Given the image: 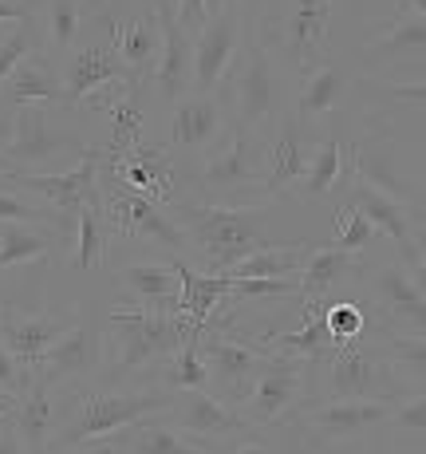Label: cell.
Segmentation results:
<instances>
[{
	"mask_svg": "<svg viewBox=\"0 0 426 454\" xmlns=\"http://www.w3.org/2000/svg\"><path fill=\"white\" fill-rule=\"evenodd\" d=\"M225 87H229V99H233V127H245V130H260L273 119L281 123L292 111V103H297L284 56L276 51V43H268L265 28L245 32V48H241Z\"/></svg>",
	"mask_w": 426,
	"mask_h": 454,
	"instance_id": "6da1fadb",
	"label": "cell"
},
{
	"mask_svg": "<svg viewBox=\"0 0 426 454\" xmlns=\"http://www.w3.org/2000/svg\"><path fill=\"white\" fill-rule=\"evenodd\" d=\"M174 222L182 225L186 241L210 261V273H229L237 261L253 257L265 249L260 241V217L273 202H245V206H221V202H174Z\"/></svg>",
	"mask_w": 426,
	"mask_h": 454,
	"instance_id": "7a4b0ae2",
	"label": "cell"
},
{
	"mask_svg": "<svg viewBox=\"0 0 426 454\" xmlns=\"http://www.w3.org/2000/svg\"><path fill=\"white\" fill-rule=\"evenodd\" d=\"M111 356V375H135L174 360L194 336V325L178 309H115L103 325Z\"/></svg>",
	"mask_w": 426,
	"mask_h": 454,
	"instance_id": "3957f363",
	"label": "cell"
},
{
	"mask_svg": "<svg viewBox=\"0 0 426 454\" xmlns=\"http://www.w3.org/2000/svg\"><path fill=\"white\" fill-rule=\"evenodd\" d=\"M312 383L324 399H399L403 375H399L395 360H391L383 336L379 344L368 340H347V344H332L320 360H312Z\"/></svg>",
	"mask_w": 426,
	"mask_h": 454,
	"instance_id": "277c9868",
	"label": "cell"
},
{
	"mask_svg": "<svg viewBox=\"0 0 426 454\" xmlns=\"http://www.w3.org/2000/svg\"><path fill=\"white\" fill-rule=\"evenodd\" d=\"M174 407L170 391H87V395L75 403V411L67 415L64 431L51 439V454L56 450H72L83 447V442H99L111 439V434L127 431V427L143 423L151 415H167Z\"/></svg>",
	"mask_w": 426,
	"mask_h": 454,
	"instance_id": "5b68a950",
	"label": "cell"
},
{
	"mask_svg": "<svg viewBox=\"0 0 426 454\" xmlns=\"http://www.w3.org/2000/svg\"><path fill=\"white\" fill-rule=\"evenodd\" d=\"M260 182H265V154H260L257 130L233 127L225 143H217L202 162V194H210L205 202H221V206H245L237 194H260ZM268 202V198H265Z\"/></svg>",
	"mask_w": 426,
	"mask_h": 454,
	"instance_id": "8992f818",
	"label": "cell"
},
{
	"mask_svg": "<svg viewBox=\"0 0 426 454\" xmlns=\"http://www.w3.org/2000/svg\"><path fill=\"white\" fill-rule=\"evenodd\" d=\"M8 170H32V174H51V166L64 159H83L87 143L75 130L59 127L43 107H24L12 111V138L4 151Z\"/></svg>",
	"mask_w": 426,
	"mask_h": 454,
	"instance_id": "52a82bcc",
	"label": "cell"
},
{
	"mask_svg": "<svg viewBox=\"0 0 426 454\" xmlns=\"http://www.w3.org/2000/svg\"><path fill=\"white\" fill-rule=\"evenodd\" d=\"M99 194H103V214L111 222V233L123 238H143V241H159L174 253H182L190 246L182 225L162 209L154 198H146L143 190H130L115 170L99 174Z\"/></svg>",
	"mask_w": 426,
	"mask_h": 454,
	"instance_id": "ba28073f",
	"label": "cell"
},
{
	"mask_svg": "<svg viewBox=\"0 0 426 454\" xmlns=\"http://www.w3.org/2000/svg\"><path fill=\"white\" fill-rule=\"evenodd\" d=\"M245 12H241L237 0L225 12L205 16V24L194 32V87L190 91H221L241 48H245Z\"/></svg>",
	"mask_w": 426,
	"mask_h": 454,
	"instance_id": "9c48e42d",
	"label": "cell"
},
{
	"mask_svg": "<svg viewBox=\"0 0 426 454\" xmlns=\"http://www.w3.org/2000/svg\"><path fill=\"white\" fill-rule=\"evenodd\" d=\"M99 174H103V151L99 146H87V154L72 170H51V174L4 170V178L16 182L20 194H36L56 209V214L75 217L87 202H99Z\"/></svg>",
	"mask_w": 426,
	"mask_h": 454,
	"instance_id": "30bf717a",
	"label": "cell"
},
{
	"mask_svg": "<svg viewBox=\"0 0 426 454\" xmlns=\"http://www.w3.org/2000/svg\"><path fill=\"white\" fill-rule=\"evenodd\" d=\"M371 304L391 325V332L426 336V285L411 261H387L371 273Z\"/></svg>",
	"mask_w": 426,
	"mask_h": 454,
	"instance_id": "8fae6325",
	"label": "cell"
},
{
	"mask_svg": "<svg viewBox=\"0 0 426 454\" xmlns=\"http://www.w3.org/2000/svg\"><path fill=\"white\" fill-rule=\"evenodd\" d=\"M202 360L210 368V391L221 403L237 407V411L253 395L260 372L268 368V356H260L229 336H217V332H202Z\"/></svg>",
	"mask_w": 426,
	"mask_h": 454,
	"instance_id": "7c38bea8",
	"label": "cell"
},
{
	"mask_svg": "<svg viewBox=\"0 0 426 454\" xmlns=\"http://www.w3.org/2000/svg\"><path fill=\"white\" fill-rule=\"evenodd\" d=\"M332 16L336 0H284L281 40H276L284 64H292L297 72H312V67L324 64Z\"/></svg>",
	"mask_w": 426,
	"mask_h": 454,
	"instance_id": "4fadbf2b",
	"label": "cell"
},
{
	"mask_svg": "<svg viewBox=\"0 0 426 454\" xmlns=\"http://www.w3.org/2000/svg\"><path fill=\"white\" fill-rule=\"evenodd\" d=\"M308 375H312V360H300V356H289V352L268 356V368L260 372L253 395L241 403V415L249 419V427L257 431V427L281 423L300 403Z\"/></svg>",
	"mask_w": 426,
	"mask_h": 454,
	"instance_id": "5bb4252c",
	"label": "cell"
},
{
	"mask_svg": "<svg viewBox=\"0 0 426 454\" xmlns=\"http://www.w3.org/2000/svg\"><path fill=\"white\" fill-rule=\"evenodd\" d=\"M304 431L320 442H347L391 423V399H320L300 415Z\"/></svg>",
	"mask_w": 426,
	"mask_h": 454,
	"instance_id": "9a60e30c",
	"label": "cell"
},
{
	"mask_svg": "<svg viewBox=\"0 0 426 454\" xmlns=\"http://www.w3.org/2000/svg\"><path fill=\"white\" fill-rule=\"evenodd\" d=\"M80 312H24L12 304H0V340L12 348V356L20 360V368L36 375L40 360L48 356V348L75 325Z\"/></svg>",
	"mask_w": 426,
	"mask_h": 454,
	"instance_id": "2e32d148",
	"label": "cell"
},
{
	"mask_svg": "<svg viewBox=\"0 0 426 454\" xmlns=\"http://www.w3.org/2000/svg\"><path fill=\"white\" fill-rule=\"evenodd\" d=\"M154 16H159V32H162L154 80H159L162 103H178L194 87V32L182 24L174 0H154Z\"/></svg>",
	"mask_w": 426,
	"mask_h": 454,
	"instance_id": "e0dca14e",
	"label": "cell"
},
{
	"mask_svg": "<svg viewBox=\"0 0 426 454\" xmlns=\"http://www.w3.org/2000/svg\"><path fill=\"white\" fill-rule=\"evenodd\" d=\"M221 130H225V103L217 99V91L213 95L186 91L170 107L167 146L182 154H202V151H213Z\"/></svg>",
	"mask_w": 426,
	"mask_h": 454,
	"instance_id": "ac0fdd59",
	"label": "cell"
},
{
	"mask_svg": "<svg viewBox=\"0 0 426 454\" xmlns=\"http://www.w3.org/2000/svg\"><path fill=\"white\" fill-rule=\"evenodd\" d=\"M59 72H64V103H87L95 91H103L107 83H119V80L135 83L127 72V64H123V56L115 51L111 40L107 43L95 40V43L75 48L72 56L59 64ZM135 87H143V83H135Z\"/></svg>",
	"mask_w": 426,
	"mask_h": 454,
	"instance_id": "d6986e66",
	"label": "cell"
},
{
	"mask_svg": "<svg viewBox=\"0 0 426 454\" xmlns=\"http://www.w3.org/2000/svg\"><path fill=\"white\" fill-rule=\"evenodd\" d=\"M103 356H107V336H103V328L95 325L87 312H80L75 325L48 348V356H43L36 368V380L59 383V380H67V375H83V372L99 368Z\"/></svg>",
	"mask_w": 426,
	"mask_h": 454,
	"instance_id": "ffe728a7",
	"label": "cell"
},
{
	"mask_svg": "<svg viewBox=\"0 0 426 454\" xmlns=\"http://www.w3.org/2000/svg\"><path fill=\"white\" fill-rule=\"evenodd\" d=\"M174 419L182 434H194V439L217 442V439H229V434H249V419L237 411V407L221 403L213 391H178L174 395V407L167 411Z\"/></svg>",
	"mask_w": 426,
	"mask_h": 454,
	"instance_id": "44dd1931",
	"label": "cell"
},
{
	"mask_svg": "<svg viewBox=\"0 0 426 454\" xmlns=\"http://www.w3.org/2000/svg\"><path fill=\"white\" fill-rule=\"evenodd\" d=\"M312 151H316V146H308V138H304V123L289 111V115L276 123V138L265 151V182H260V194H265L268 202H276L281 194L297 190L304 170H308V162H312Z\"/></svg>",
	"mask_w": 426,
	"mask_h": 454,
	"instance_id": "7402d4cb",
	"label": "cell"
},
{
	"mask_svg": "<svg viewBox=\"0 0 426 454\" xmlns=\"http://www.w3.org/2000/svg\"><path fill=\"white\" fill-rule=\"evenodd\" d=\"M103 170H115L130 190H143L154 202L159 198H170L174 202V174H178V166L170 159V146L138 143V146H130L123 159H115V162L103 159Z\"/></svg>",
	"mask_w": 426,
	"mask_h": 454,
	"instance_id": "603a6c76",
	"label": "cell"
},
{
	"mask_svg": "<svg viewBox=\"0 0 426 454\" xmlns=\"http://www.w3.org/2000/svg\"><path fill=\"white\" fill-rule=\"evenodd\" d=\"M0 99L8 111H24V107H40V103H64V72L48 51H32L20 67L4 80Z\"/></svg>",
	"mask_w": 426,
	"mask_h": 454,
	"instance_id": "cb8c5ba5",
	"label": "cell"
},
{
	"mask_svg": "<svg viewBox=\"0 0 426 454\" xmlns=\"http://www.w3.org/2000/svg\"><path fill=\"white\" fill-rule=\"evenodd\" d=\"M347 206L363 209V214L376 222V230L403 249V261H414L419 246H414V214H411V206L395 202L391 194L376 190L371 182H363V178L352 182V190H347Z\"/></svg>",
	"mask_w": 426,
	"mask_h": 454,
	"instance_id": "d4e9b609",
	"label": "cell"
},
{
	"mask_svg": "<svg viewBox=\"0 0 426 454\" xmlns=\"http://www.w3.org/2000/svg\"><path fill=\"white\" fill-rule=\"evenodd\" d=\"M352 170H355V178L371 182V186L383 190V194H391L395 202H403V206L419 202V186H414V182L399 170V154H395V146H391L387 138H383V143H379V138L352 143Z\"/></svg>",
	"mask_w": 426,
	"mask_h": 454,
	"instance_id": "484cf974",
	"label": "cell"
},
{
	"mask_svg": "<svg viewBox=\"0 0 426 454\" xmlns=\"http://www.w3.org/2000/svg\"><path fill=\"white\" fill-rule=\"evenodd\" d=\"M111 43L123 56L127 72L135 83H146V75H154L159 67V51H162V32H159V16H135V20H107Z\"/></svg>",
	"mask_w": 426,
	"mask_h": 454,
	"instance_id": "4316f807",
	"label": "cell"
},
{
	"mask_svg": "<svg viewBox=\"0 0 426 454\" xmlns=\"http://www.w3.org/2000/svg\"><path fill=\"white\" fill-rule=\"evenodd\" d=\"M347 95V72L332 59H324L320 67L304 72V80L297 83V103H292V115L300 123H320V119L336 115L344 107Z\"/></svg>",
	"mask_w": 426,
	"mask_h": 454,
	"instance_id": "83f0119b",
	"label": "cell"
},
{
	"mask_svg": "<svg viewBox=\"0 0 426 454\" xmlns=\"http://www.w3.org/2000/svg\"><path fill=\"white\" fill-rule=\"evenodd\" d=\"M363 56L371 64H407V59H422L426 56V20H419L414 12L399 8L395 16L368 40Z\"/></svg>",
	"mask_w": 426,
	"mask_h": 454,
	"instance_id": "f1b7e54d",
	"label": "cell"
},
{
	"mask_svg": "<svg viewBox=\"0 0 426 454\" xmlns=\"http://www.w3.org/2000/svg\"><path fill=\"white\" fill-rule=\"evenodd\" d=\"M355 273H360L355 253L336 249V246H316V249H308V257H304L297 293L304 296V304H324V296Z\"/></svg>",
	"mask_w": 426,
	"mask_h": 454,
	"instance_id": "f546056e",
	"label": "cell"
},
{
	"mask_svg": "<svg viewBox=\"0 0 426 454\" xmlns=\"http://www.w3.org/2000/svg\"><path fill=\"white\" fill-rule=\"evenodd\" d=\"M178 277H182V296H178V312L194 325V332H210L217 301L233 293V277L225 273H194L186 261H178Z\"/></svg>",
	"mask_w": 426,
	"mask_h": 454,
	"instance_id": "4dcf8cb0",
	"label": "cell"
},
{
	"mask_svg": "<svg viewBox=\"0 0 426 454\" xmlns=\"http://www.w3.org/2000/svg\"><path fill=\"white\" fill-rule=\"evenodd\" d=\"M119 285L130 293V301L143 309H178L182 277L174 265H154V261H135L119 269Z\"/></svg>",
	"mask_w": 426,
	"mask_h": 454,
	"instance_id": "1f68e13d",
	"label": "cell"
},
{
	"mask_svg": "<svg viewBox=\"0 0 426 454\" xmlns=\"http://www.w3.org/2000/svg\"><path fill=\"white\" fill-rule=\"evenodd\" d=\"M51 383H43L32 375V383L24 387V399H16L12 407V427L20 431V439L28 442L32 454H48L51 439H56V407H51V395H48Z\"/></svg>",
	"mask_w": 426,
	"mask_h": 454,
	"instance_id": "d6a6232c",
	"label": "cell"
},
{
	"mask_svg": "<svg viewBox=\"0 0 426 454\" xmlns=\"http://www.w3.org/2000/svg\"><path fill=\"white\" fill-rule=\"evenodd\" d=\"M87 20V0H43L40 40L51 59H67L75 51V40Z\"/></svg>",
	"mask_w": 426,
	"mask_h": 454,
	"instance_id": "836d02e7",
	"label": "cell"
},
{
	"mask_svg": "<svg viewBox=\"0 0 426 454\" xmlns=\"http://www.w3.org/2000/svg\"><path fill=\"white\" fill-rule=\"evenodd\" d=\"M347 159H352V146H344V138H336V135L320 138L316 151H312L308 170H304L300 186L292 190V194H297V198H308V202H320V198H328V194L336 190V182H340Z\"/></svg>",
	"mask_w": 426,
	"mask_h": 454,
	"instance_id": "e575fe53",
	"label": "cell"
},
{
	"mask_svg": "<svg viewBox=\"0 0 426 454\" xmlns=\"http://www.w3.org/2000/svg\"><path fill=\"white\" fill-rule=\"evenodd\" d=\"M268 344H273L276 352L300 356V360H320V356L336 344L332 328H328V309H324V304H304V320H300V325L289 328V332L268 336Z\"/></svg>",
	"mask_w": 426,
	"mask_h": 454,
	"instance_id": "d590c367",
	"label": "cell"
},
{
	"mask_svg": "<svg viewBox=\"0 0 426 454\" xmlns=\"http://www.w3.org/2000/svg\"><path fill=\"white\" fill-rule=\"evenodd\" d=\"M72 233H75L72 265L87 273V269L99 265L103 249H107V241H111V222H107V214H103V194H99V202H87L80 214L72 217Z\"/></svg>",
	"mask_w": 426,
	"mask_h": 454,
	"instance_id": "8d00e7d4",
	"label": "cell"
},
{
	"mask_svg": "<svg viewBox=\"0 0 426 454\" xmlns=\"http://www.w3.org/2000/svg\"><path fill=\"white\" fill-rule=\"evenodd\" d=\"M127 454H210L202 442H190L178 427L143 419L127 431Z\"/></svg>",
	"mask_w": 426,
	"mask_h": 454,
	"instance_id": "74e56055",
	"label": "cell"
},
{
	"mask_svg": "<svg viewBox=\"0 0 426 454\" xmlns=\"http://www.w3.org/2000/svg\"><path fill=\"white\" fill-rule=\"evenodd\" d=\"M159 380L162 391H170V395H178V391H210V368L202 360V332H194L190 344L174 360H167Z\"/></svg>",
	"mask_w": 426,
	"mask_h": 454,
	"instance_id": "f35d334b",
	"label": "cell"
},
{
	"mask_svg": "<svg viewBox=\"0 0 426 454\" xmlns=\"http://www.w3.org/2000/svg\"><path fill=\"white\" fill-rule=\"evenodd\" d=\"M304 257H308L304 246L260 249V253H253V257L237 261L225 277H233V281H249V277H273V281H284V277H292L297 269H304Z\"/></svg>",
	"mask_w": 426,
	"mask_h": 454,
	"instance_id": "ab89813d",
	"label": "cell"
},
{
	"mask_svg": "<svg viewBox=\"0 0 426 454\" xmlns=\"http://www.w3.org/2000/svg\"><path fill=\"white\" fill-rule=\"evenodd\" d=\"M51 253V238L36 233V225H0V273L12 265H32Z\"/></svg>",
	"mask_w": 426,
	"mask_h": 454,
	"instance_id": "60d3db41",
	"label": "cell"
},
{
	"mask_svg": "<svg viewBox=\"0 0 426 454\" xmlns=\"http://www.w3.org/2000/svg\"><path fill=\"white\" fill-rule=\"evenodd\" d=\"M391 360H395L399 375L407 383H414L419 391H426V336H407V332H387L383 336Z\"/></svg>",
	"mask_w": 426,
	"mask_h": 454,
	"instance_id": "b9f144b4",
	"label": "cell"
},
{
	"mask_svg": "<svg viewBox=\"0 0 426 454\" xmlns=\"http://www.w3.org/2000/svg\"><path fill=\"white\" fill-rule=\"evenodd\" d=\"M391 434L395 442L407 439H426V391H411V395H399L391 403Z\"/></svg>",
	"mask_w": 426,
	"mask_h": 454,
	"instance_id": "7bdbcfd3",
	"label": "cell"
},
{
	"mask_svg": "<svg viewBox=\"0 0 426 454\" xmlns=\"http://www.w3.org/2000/svg\"><path fill=\"white\" fill-rule=\"evenodd\" d=\"M32 51H40V28L32 20L28 24H16L12 32H4V36H0V87H4V80L32 56Z\"/></svg>",
	"mask_w": 426,
	"mask_h": 454,
	"instance_id": "ee69618b",
	"label": "cell"
},
{
	"mask_svg": "<svg viewBox=\"0 0 426 454\" xmlns=\"http://www.w3.org/2000/svg\"><path fill=\"white\" fill-rule=\"evenodd\" d=\"M376 222H371L363 209H355V206H347L340 209V217H336V233H332V246L336 249H347V253H360V249H368L371 246V238H376Z\"/></svg>",
	"mask_w": 426,
	"mask_h": 454,
	"instance_id": "f6af8a7d",
	"label": "cell"
},
{
	"mask_svg": "<svg viewBox=\"0 0 426 454\" xmlns=\"http://www.w3.org/2000/svg\"><path fill=\"white\" fill-rule=\"evenodd\" d=\"M8 222H16V225H51V222L64 225L67 217L56 214V209H36L24 194H12V190L0 186V225H8Z\"/></svg>",
	"mask_w": 426,
	"mask_h": 454,
	"instance_id": "bcb514c9",
	"label": "cell"
},
{
	"mask_svg": "<svg viewBox=\"0 0 426 454\" xmlns=\"http://www.w3.org/2000/svg\"><path fill=\"white\" fill-rule=\"evenodd\" d=\"M328 328H332V340L336 344H347V340H360L368 332V312L360 304L344 301V304H332L328 309Z\"/></svg>",
	"mask_w": 426,
	"mask_h": 454,
	"instance_id": "7dc6e473",
	"label": "cell"
},
{
	"mask_svg": "<svg viewBox=\"0 0 426 454\" xmlns=\"http://www.w3.org/2000/svg\"><path fill=\"white\" fill-rule=\"evenodd\" d=\"M383 107H426V80L419 83H368Z\"/></svg>",
	"mask_w": 426,
	"mask_h": 454,
	"instance_id": "c3c4849f",
	"label": "cell"
},
{
	"mask_svg": "<svg viewBox=\"0 0 426 454\" xmlns=\"http://www.w3.org/2000/svg\"><path fill=\"white\" fill-rule=\"evenodd\" d=\"M28 383H32V375L20 368V360L12 356V348H8L4 340H0V391L16 399L24 387H28Z\"/></svg>",
	"mask_w": 426,
	"mask_h": 454,
	"instance_id": "681fc988",
	"label": "cell"
},
{
	"mask_svg": "<svg viewBox=\"0 0 426 454\" xmlns=\"http://www.w3.org/2000/svg\"><path fill=\"white\" fill-rule=\"evenodd\" d=\"M127 431L111 434V439H99V442H83V447H72V450H56V454H127Z\"/></svg>",
	"mask_w": 426,
	"mask_h": 454,
	"instance_id": "f907efd6",
	"label": "cell"
},
{
	"mask_svg": "<svg viewBox=\"0 0 426 454\" xmlns=\"http://www.w3.org/2000/svg\"><path fill=\"white\" fill-rule=\"evenodd\" d=\"M32 8L36 0H0V24H28L32 20Z\"/></svg>",
	"mask_w": 426,
	"mask_h": 454,
	"instance_id": "816d5d0a",
	"label": "cell"
},
{
	"mask_svg": "<svg viewBox=\"0 0 426 454\" xmlns=\"http://www.w3.org/2000/svg\"><path fill=\"white\" fill-rule=\"evenodd\" d=\"M8 415H12V411H8ZM8 415L0 419V454H32L28 442L20 439V431L12 427V419H8Z\"/></svg>",
	"mask_w": 426,
	"mask_h": 454,
	"instance_id": "f5cc1de1",
	"label": "cell"
},
{
	"mask_svg": "<svg viewBox=\"0 0 426 454\" xmlns=\"http://www.w3.org/2000/svg\"><path fill=\"white\" fill-rule=\"evenodd\" d=\"M178 16L190 32H198L205 24V0H178Z\"/></svg>",
	"mask_w": 426,
	"mask_h": 454,
	"instance_id": "db71d44e",
	"label": "cell"
},
{
	"mask_svg": "<svg viewBox=\"0 0 426 454\" xmlns=\"http://www.w3.org/2000/svg\"><path fill=\"white\" fill-rule=\"evenodd\" d=\"M225 454H273V447H268L265 439H257V434L249 431V434H241V442H237V447H229Z\"/></svg>",
	"mask_w": 426,
	"mask_h": 454,
	"instance_id": "11a10c76",
	"label": "cell"
},
{
	"mask_svg": "<svg viewBox=\"0 0 426 454\" xmlns=\"http://www.w3.org/2000/svg\"><path fill=\"white\" fill-rule=\"evenodd\" d=\"M411 265H414V273H419V281L426 285V246H422L419 253H414V261H411Z\"/></svg>",
	"mask_w": 426,
	"mask_h": 454,
	"instance_id": "9f6ffc18",
	"label": "cell"
},
{
	"mask_svg": "<svg viewBox=\"0 0 426 454\" xmlns=\"http://www.w3.org/2000/svg\"><path fill=\"white\" fill-rule=\"evenodd\" d=\"M8 138H12V119L8 115H0V151L8 146Z\"/></svg>",
	"mask_w": 426,
	"mask_h": 454,
	"instance_id": "6f0895ef",
	"label": "cell"
},
{
	"mask_svg": "<svg viewBox=\"0 0 426 454\" xmlns=\"http://www.w3.org/2000/svg\"><path fill=\"white\" fill-rule=\"evenodd\" d=\"M403 8L407 12H414L419 20H426V0H403Z\"/></svg>",
	"mask_w": 426,
	"mask_h": 454,
	"instance_id": "680465c9",
	"label": "cell"
},
{
	"mask_svg": "<svg viewBox=\"0 0 426 454\" xmlns=\"http://www.w3.org/2000/svg\"><path fill=\"white\" fill-rule=\"evenodd\" d=\"M233 0H205V16H217V12H225Z\"/></svg>",
	"mask_w": 426,
	"mask_h": 454,
	"instance_id": "91938a15",
	"label": "cell"
},
{
	"mask_svg": "<svg viewBox=\"0 0 426 454\" xmlns=\"http://www.w3.org/2000/svg\"><path fill=\"white\" fill-rule=\"evenodd\" d=\"M12 407H16V399H12V395H4V399H0V419H4L8 411H12Z\"/></svg>",
	"mask_w": 426,
	"mask_h": 454,
	"instance_id": "94428289",
	"label": "cell"
},
{
	"mask_svg": "<svg viewBox=\"0 0 426 454\" xmlns=\"http://www.w3.org/2000/svg\"><path fill=\"white\" fill-rule=\"evenodd\" d=\"M8 170V162H4V154H0V174H4Z\"/></svg>",
	"mask_w": 426,
	"mask_h": 454,
	"instance_id": "6125c7cd",
	"label": "cell"
},
{
	"mask_svg": "<svg viewBox=\"0 0 426 454\" xmlns=\"http://www.w3.org/2000/svg\"><path fill=\"white\" fill-rule=\"evenodd\" d=\"M0 399H4V391H0Z\"/></svg>",
	"mask_w": 426,
	"mask_h": 454,
	"instance_id": "be15d7a7",
	"label": "cell"
},
{
	"mask_svg": "<svg viewBox=\"0 0 426 454\" xmlns=\"http://www.w3.org/2000/svg\"><path fill=\"white\" fill-rule=\"evenodd\" d=\"M146 4H154V0H146Z\"/></svg>",
	"mask_w": 426,
	"mask_h": 454,
	"instance_id": "e7e4bbea",
	"label": "cell"
}]
</instances>
